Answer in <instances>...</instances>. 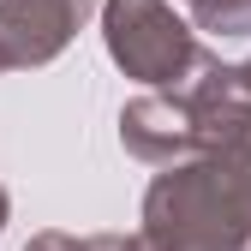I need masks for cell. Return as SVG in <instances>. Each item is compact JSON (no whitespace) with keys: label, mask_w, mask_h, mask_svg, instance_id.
Segmentation results:
<instances>
[{"label":"cell","mask_w":251,"mask_h":251,"mask_svg":"<svg viewBox=\"0 0 251 251\" xmlns=\"http://www.w3.org/2000/svg\"><path fill=\"white\" fill-rule=\"evenodd\" d=\"M150 227L168 251H239L251 233V155L168 174L150 192Z\"/></svg>","instance_id":"1"},{"label":"cell","mask_w":251,"mask_h":251,"mask_svg":"<svg viewBox=\"0 0 251 251\" xmlns=\"http://www.w3.org/2000/svg\"><path fill=\"white\" fill-rule=\"evenodd\" d=\"M108 48H114V60L126 72H138L150 84L179 78L198 60L192 36L174 24V12L162 6V0H114L108 6Z\"/></svg>","instance_id":"2"},{"label":"cell","mask_w":251,"mask_h":251,"mask_svg":"<svg viewBox=\"0 0 251 251\" xmlns=\"http://www.w3.org/2000/svg\"><path fill=\"white\" fill-rule=\"evenodd\" d=\"M84 12H90V0H6V12H0V66L48 60Z\"/></svg>","instance_id":"3"},{"label":"cell","mask_w":251,"mask_h":251,"mask_svg":"<svg viewBox=\"0 0 251 251\" xmlns=\"http://www.w3.org/2000/svg\"><path fill=\"white\" fill-rule=\"evenodd\" d=\"M198 12H203V24L209 30H251V0H198Z\"/></svg>","instance_id":"4"},{"label":"cell","mask_w":251,"mask_h":251,"mask_svg":"<svg viewBox=\"0 0 251 251\" xmlns=\"http://www.w3.org/2000/svg\"><path fill=\"white\" fill-rule=\"evenodd\" d=\"M0 215H6V198H0Z\"/></svg>","instance_id":"5"},{"label":"cell","mask_w":251,"mask_h":251,"mask_svg":"<svg viewBox=\"0 0 251 251\" xmlns=\"http://www.w3.org/2000/svg\"><path fill=\"white\" fill-rule=\"evenodd\" d=\"M245 72H251V66H245Z\"/></svg>","instance_id":"6"}]
</instances>
